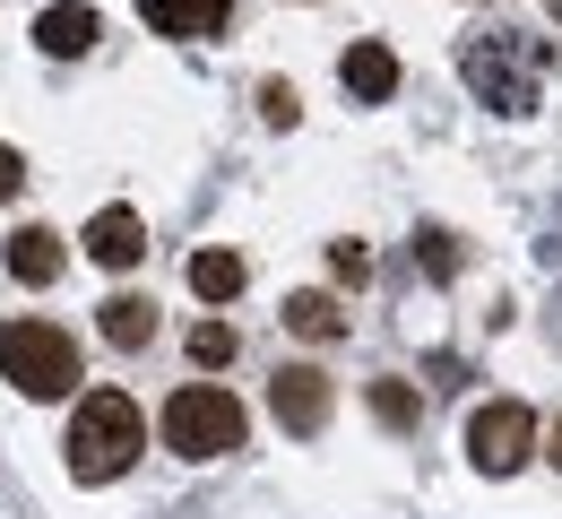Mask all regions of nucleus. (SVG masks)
Wrapping results in <instances>:
<instances>
[{
    "mask_svg": "<svg viewBox=\"0 0 562 519\" xmlns=\"http://www.w3.org/2000/svg\"><path fill=\"white\" fill-rule=\"evenodd\" d=\"M139 251H147L139 208H95V217H87V260H95V269H131Z\"/></svg>",
    "mask_w": 562,
    "mask_h": 519,
    "instance_id": "nucleus-8",
    "label": "nucleus"
},
{
    "mask_svg": "<svg viewBox=\"0 0 562 519\" xmlns=\"http://www.w3.org/2000/svg\"><path fill=\"white\" fill-rule=\"evenodd\" d=\"M278 425L285 433H321L329 425V372H312V364L278 372Z\"/></svg>",
    "mask_w": 562,
    "mask_h": 519,
    "instance_id": "nucleus-7",
    "label": "nucleus"
},
{
    "mask_svg": "<svg viewBox=\"0 0 562 519\" xmlns=\"http://www.w3.org/2000/svg\"><path fill=\"white\" fill-rule=\"evenodd\" d=\"M35 44H44L53 61H70V53H87V44H95V9H87V0H53V9L35 18Z\"/></svg>",
    "mask_w": 562,
    "mask_h": 519,
    "instance_id": "nucleus-11",
    "label": "nucleus"
},
{
    "mask_svg": "<svg viewBox=\"0 0 562 519\" xmlns=\"http://www.w3.org/2000/svg\"><path fill=\"white\" fill-rule=\"evenodd\" d=\"M104 338H113V347H147V338H156V303L147 295H113L104 303Z\"/></svg>",
    "mask_w": 562,
    "mask_h": 519,
    "instance_id": "nucleus-14",
    "label": "nucleus"
},
{
    "mask_svg": "<svg viewBox=\"0 0 562 519\" xmlns=\"http://www.w3.org/2000/svg\"><path fill=\"white\" fill-rule=\"evenodd\" d=\"M528 450H537V416L519 407V398H493L468 416V459L485 467V476H510V467H528Z\"/></svg>",
    "mask_w": 562,
    "mask_h": 519,
    "instance_id": "nucleus-5",
    "label": "nucleus"
},
{
    "mask_svg": "<svg viewBox=\"0 0 562 519\" xmlns=\"http://www.w3.org/2000/svg\"><path fill=\"white\" fill-rule=\"evenodd\" d=\"M139 442H147L139 398H122V390H87L61 450H70V476H78V485H113V476L139 459Z\"/></svg>",
    "mask_w": 562,
    "mask_h": 519,
    "instance_id": "nucleus-1",
    "label": "nucleus"
},
{
    "mask_svg": "<svg viewBox=\"0 0 562 519\" xmlns=\"http://www.w3.org/2000/svg\"><path fill=\"white\" fill-rule=\"evenodd\" d=\"M329 269H338L347 286H363V278H372V251H363V242H329Z\"/></svg>",
    "mask_w": 562,
    "mask_h": 519,
    "instance_id": "nucleus-17",
    "label": "nucleus"
},
{
    "mask_svg": "<svg viewBox=\"0 0 562 519\" xmlns=\"http://www.w3.org/2000/svg\"><path fill=\"white\" fill-rule=\"evenodd\" d=\"M0 372H9L26 398H70V381H78L70 329H53V320H9V329H0Z\"/></svg>",
    "mask_w": 562,
    "mask_h": 519,
    "instance_id": "nucleus-3",
    "label": "nucleus"
},
{
    "mask_svg": "<svg viewBox=\"0 0 562 519\" xmlns=\"http://www.w3.org/2000/svg\"><path fill=\"white\" fill-rule=\"evenodd\" d=\"M285 329H294V338H338V329H347V312H338V295L303 286V295H285Z\"/></svg>",
    "mask_w": 562,
    "mask_h": 519,
    "instance_id": "nucleus-12",
    "label": "nucleus"
},
{
    "mask_svg": "<svg viewBox=\"0 0 562 519\" xmlns=\"http://www.w3.org/2000/svg\"><path fill=\"white\" fill-rule=\"evenodd\" d=\"M554 467H562V425H554Z\"/></svg>",
    "mask_w": 562,
    "mask_h": 519,
    "instance_id": "nucleus-21",
    "label": "nucleus"
},
{
    "mask_svg": "<svg viewBox=\"0 0 562 519\" xmlns=\"http://www.w3.org/2000/svg\"><path fill=\"white\" fill-rule=\"evenodd\" d=\"M191 364H200V372L234 364V329H225V320H200V329H191Z\"/></svg>",
    "mask_w": 562,
    "mask_h": 519,
    "instance_id": "nucleus-15",
    "label": "nucleus"
},
{
    "mask_svg": "<svg viewBox=\"0 0 562 519\" xmlns=\"http://www.w3.org/2000/svg\"><path fill=\"white\" fill-rule=\"evenodd\" d=\"M139 18L156 35H182V44H209L225 35V18H234V0H139Z\"/></svg>",
    "mask_w": 562,
    "mask_h": 519,
    "instance_id": "nucleus-6",
    "label": "nucleus"
},
{
    "mask_svg": "<svg viewBox=\"0 0 562 519\" xmlns=\"http://www.w3.org/2000/svg\"><path fill=\"white\" fill-rule=\"evenodd\" d=\"M9 278L18 286H53L61 278V234L53 225H18L9 234Z\"/></svg>",
    "mask_w": 562,
    "mask_h": 519,
    "instance_id": "nucleus-10",
    "label": "nucleus"
},
{
    "mask_svg": "<svg viewBox=\"0 0 562 519\" xmlns=\"http://www.w3.org/2000/svg\"><path fill=\"white\" fill-rule=\"evenodd\" d=\"M165 442L182 450V459H225V450H243V407H234L216 381H191V390H173V407H165Z\"/></svg>",
    "mask_w": 562,
    "mask_h": 519,
    "instance_id": "nucleus-4",
    "label": "nucleus"
},
{
    "mask_svg": "<svg viewBox=\"0 0 562 519\" xmlns=\"http://www.w3.org/2000/svg\"><path fill=\"white\" fill-rule=\"evenodd\" d=\"M191 295L200 303H234L243 295V260H234V251H191Z\"/></svg>",
    "mask_w": 562,
    "mask_h": 519,
    "instance_id": "nucleus-13",
    "label": "nucleus"
},
{
    "mask_svg": "<svg viewBox=\"0 0 562 519\" xmlns=\"http://www.w3.org/2000/svg\"><path fill=\"white\" fill-rule=\"evenodd\" d=\"M260 113H269L278 131H294V113H303V104H294V87H285V78H269V87H260Z\"/></svg>",
    "mask_w": 562,
    "mask_h": 519,
    "instance_id": "nucleus-18",
    "label": "nucleus"
},
{
    "mask_svg": "<svg viewBox=\"0 0 562 519\" xmlns=\"http://www.w3.org/2000/svg\"><path fill=\"white\" fill-rule=\"evenodd\" d=\"M424 269H432V278H459V242H450V234H424Z\"/></svg>",
    "mask_w": 562,
    "mask_h": 519,
    "instance_id": "nucleus-19",
    "label": "nucleus"
},
{
    "mask_svg": "<svg viewBox=\"0 0 562 519\" xmlns=\"http://www.w3.org/2000/svg\"><path fill=\"white\" fill-rule=\"evenodd\" d=\"M372 416L381 425H416V390L407 381H372Z\"/></svg>",
    "mask_w": 562,
    "mask_h": 519,
    "instance_id": "nucleus-16",
    "label": "nucleus"
},
{
    "mask_svg": "<svg viewBox=\"0 0 562 519\" xmlns=\"http://www.w3.org/2000/svg\"><path fill=\"white\" fill-rule=\"evenodd\" d=\"M18 191H26V156L0 148V200H18Z\"/></svg>",
    "mask_w": 562,
    "mask_h": 519,
    "instance_id": "nucleus-20",
    "label": "nucleus"
},
{
    "mask_svg": "<svg viewBox=\"0 0 562 519\" xmlns=\"http://www.w3.org/2000/svg\"><path fill=\"white\" fill-rule=\"evenodd\" d=\"M468 87L502 104V113H537V87H546V44H528V35H485V44H468Z\"/></svg>",
    "mask_w": 562,
    "mask_h": 519,
    "instance_id": "nucleus-2",
    "label": "nucleus"
},
{
    "mask_svg": "<svg viewBox=\"0 0 562 519\" xmlns=\"http://www.w3.org/2000/svg\"><path fill=\"white\" fill-rule=\"evenodd\" d=\"M338 78H347L355 104H390V95H398V53H390V44H347Z\"/></svg>",
    "mask_w": 562,
    "mask_h": 519,
    "instance_id": "nucleus-9",
    "label": "nucleus"
}]
</instances>
